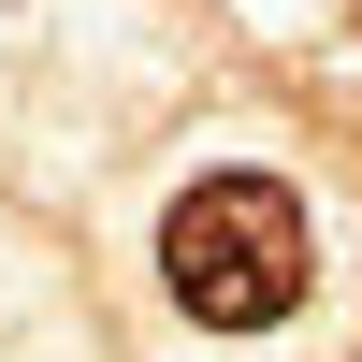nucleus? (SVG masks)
I'll use <instances>...</instances> for the list:
<instances>
[{
	"instance_id": "obj_1",
	"label": "nucleus",
	"mask_w": 362,
	"mask_h": 362,
	"mask_svg": "<svg viewBox=\"0 0 362 362\" xmlns=\"http://www.w3.org/2000/svg\"><path fill=\"white\" fill-rule=\"evenodd\" d=\"M319 276V232H305V189L290 174H203L174 189L160 218V290L203 319V334H276Z\"/></svg>"
}]
</instances>
